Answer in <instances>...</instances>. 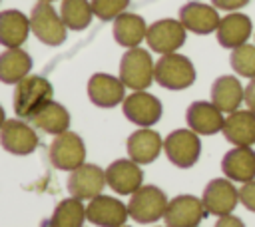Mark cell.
Instances as JSON below:
<instances>
[{"label":"cell","instance_id":"cell-30","mask_svg":"<svg viewBox=\"0 0 255 227\" xmlns=\"http://www.w3.org/2000/svg\"><path fill=\"white\" fill-rule=\"evenodd\" d=\"M229 64L237 76L243 78H255V44H243L239 48L231 50Z\"/></svg>","mask_w":255,"mask_h":227},{"label":"cell","instance_id":"cell-2","mask_svg":"<svg viewBox=\"0 0 255 227\" xmlns=\"http://www.w3.org/2000/svg\"><path fill=\"white\" fill-rule=\"evenodd\" d=\"M155 72V64L151 60V54L143 48H129L122 60H120V80L124 82L126 88H131L133 92L147 90Z\"/></svg>","mask_w":255,"mask_h":227},{"label":"cell","instance_id":"cell-36","mask_svg":"<svg viewBox=\"0 0 255 227\" xmlns=\"http://www.w3.org/2000/svg\"><path fill=\"white\" fill-rule=\"evenodd\" d=\"M4 121H6V114H4V108L0 106V127L4 125Z\"/></svg>","mask_w":255,"mask_h":227},{"label":"cell","instance_id":"cell-6","mask_svg":"<svg viewBox=\"0 0 255 227\" xmlns=\"http://www.w3.org/2000/svg\"><path fill=\"white\" fill-rule=\"evenodd\" d=\"M163 151L175 167H193L201 155L199 133H195L193 129H173L163 139Z\"/></svg>","mask_w":255,"mask_h":227},{"label":"cell","instance_id":"cell-21","mask_svg":"<svg viewBox=\"0 0 255 227\" xmlns=\"http://www.w3.org/2000/svg\"><path fill=\"white\" fill-rule=\"evenodd\" d=\"M251 32H253V22L247 14L229 12L227 16L221 18V22L217 26V42H219V46L233 50V48L247 44Z\"/></svg>","mask_w":255,"mask_h":227},{"label":"cell","instance_id":"cell-4","mask_svg":"<svg viewBox=\"0 0 255 227\" xmlns=\"http://www.w3.org/2000/svg\"><path fill=\"white\" fill-rule=\"evenodd\" d=\"M32 34L46 46H60L68 36V26L50 2H38L30 12Z\"/></svg>","mask_w":255,"mask_h":227},{"label":"cell","instance_id":"cell-16","mask_svg":"<svg viewBox=\"0 0 255 227\" xmlns=\"http://www.w3.org/2000/svg\"><path fill=\"white\" fill-rule=\"evenodd\" d=\"M128 205L110 195H98L90 199L86 207V217L98 227H120L128 221Z\"/></svg>","mask_w":255,"mask_h":227},{"label":"cell","instance_id":"cell-22","mask_svg":"<svg viewBox=\"0 0 255 227\" xmlns=\"http://www.w3.org/2000/svg\"><path fill=\"white\" fill-rule=\"evenodd\" d=\"M221 171L227 179L239 183L255 179V151L251 147H231L221 159Z\"/></svg>","mask_w":255,"mask_h":227},{"label":"cell","instance_id":"cell-17","mask_svg":"<svg viewBox=\"0 0 255 227\" xmlns=\"http://www.w3.org/2000/svg\"><path fill=\"white\" fill-rule=\"evenodd\" d=\"M88 98L98 108H114L126 100V86L110 74H94L88 80Z\"/></svg>","mask_w":255,"mask_h":227},{"label":"cell","instance_id":"cell-14","mask_svg":"<svg viewBox=\"0 0 255 227\" xmlns=\"http://www.w3.org/2000/svg\"><path fill=\"white\" fill-rule=\"evenodd\" d=\"M106 181L118 195H131L143 185V171L133 159H116L106 167Z\"/></svg>","mask_w":255,"mask_h":227},{"label":"cell","instance_id":"cell-25","mask_svg":"<svg viewBox=\"0 0 255 227\" xmlns=\"http://www.w3.org/2000/svg\"><path fill=\"white\" fill-rule=\"evenodd\" d=\"M147 34V24L139 14L124 12L114 20V38L124 48H137Z\"/></svg>","mask_w":255,"mask_h":227},{"label":"cell","instance_id":"cell-3","mask_svg":"<svg viewBox=\"0 0 255 227\" xmlns=\"http://www.w3.org/2000/svg\"><path fill=\"white\" fill-rule=\"evenodd\" d=\"M153 78L165 90H185L195 82V66L183 54H163L155 62Z\"/></svg>","mask_w":255,"mask_h":227},{"label":"cell","instance_id":"cell-35","mask_svg":"<svg viewBox=\"0 0 255 227\" xmlns=\"http://www.w3.org/2000/svg\"><path fill=\"white\" fill-rule=\"evenodd\" d=\"M245 106L247 110L255 112V78H251L249 84L245 86Z\"/></svg>","mask_w":255,"mask_h":227},{"label":"cell","instance_id":"cell-10","mask_svg":"<svg viewBox=\"0 0 255 227\" xmlns=\"http://www.w3.org/2000/svg\"><path fill=\"white\" fill-rule=\"evenodd\" d=\"M122 110H124V115L139 127H149V125L157 123L163 114L161 102L153 94H147L145 90L129 94L122 102Z\"/></svg>","mask_w":255,"mask_h":227},{"label":"cell","instance_id":"cell-18","mask_svg":"<svg viewBox=\"0 0 255 227\" xmlns=\"http://www.w3.org/2000/svg\"><path fill=\"white\" fill-rule=\"evenodd\" d=\"M189 129L199 135H213L223 129L225 115L213 102H193L185 112Z\"/></svg>","mask_w":255,"mask_h":227},{"label":"cell","instance_id":"cell-9","mask_svg":"<svg viewBox=\"0 0 255 227\" xmlns=\"http://www.w3.org/2000/svg\"><path fill=\"white\" fill-rule=\"evenodd\" d=\"M86 159V145L84 139L74 131H64L54 137L50 143V161L56 169L74 171Z\"/></svg>","mask_w":255,"mask_h":227},{"label":"cell","instance_id":"cell-24","mask_svg":"<svg viewBox=\"0 0 255 227\" xmlns=\"http://www.w3.org/2000/svg\"><path fill=\"white\" fill-rule=\"evenodd\" d=\"M30 16L20 10L0 12V44L4 48H20L30 34Z\"/></svg>","mask_w":255,"mask_h":227},{"label":"cell","instance_id":"cell-33","mask_svg":"<svg viewBox=\"0 0 255 227\" xmlns=\"http://www.w3.org/2000/svg\"><path fill=\"white\" fill-rule=\"evenodd\" d=\"M211 4L217 8V10H227V12H235L243 6L249 4V0H211Z\"/></svg>","mask_w":255,"mask_h":227},{"label":"cell","instance_id":"cell-8","mask_svg":"<svg viewBox=\"0 0 255 227\" xmlns=\"http://www.w3.org/2000/svg\"><path fill=\"white\" fill-rule=\"evenodd\" d=\"M209 213L199 197L181 193L169 199L163 221H165V227H199V223Z\"/></svg>","mask_w":255,"mask_h":227},{"label":"cell","instance_id":"cell-12","mask_svg":"<svg viewBox=\"0 0 255 227\" xmlns=\"http://www.w3.org/2000/svg\"><path fill=\"white\" fill-rule=\"evenodd\" d=\"M201 201L209 215H217V217L229 215L239 203V189L233 185L231 179L215 177L205 185Z\"/></svg>","mask_w":255,"mask_h":227},{"label":"cell","instance_id":"cell-29","mask_svg":"<svg viewBox=\"0 0 255 227\" xmlns=\"http://www.w3.org/2000/svg\"><path fill=\"white\" fill-rule=\"evenodd\" d=\"M60 16L70 30H86L94 18L90 0H62Z\"/></svg>","mask_w":255,"mask_h":227},{"label":"cell","instance_id":"cell-34","mask_svg":"<svg viewBox=\"0 0 255 227\" xmlns=\"http://www.w3.org/2000/svg\"><path fill=\"white\" fill-rule=\"evenodd\" d=\"M215 227H245L243 219L229 213V215H221L217 221H215Z\"/></svg>","mask_w":255,"mask_h":227},{"label":"cell","instance_id":"cell-11","mask_svg":"<svg viewBox=\"0 0 255 227\" xmlns=\"http://www.w3.org/2000/svg\"><path fill=\"white\" fill-rule=\"evenodd\" d=\"M104 185H108L106 169L98 167L96 163H82L80 167L70 171V177H68V191L72 197L80 201L102 195Z\"/></svg>","mask_w":255,"mask_h":227},{"label":"cell","instance_id":"cell-39","mask_svg":"<svg viewBox=\"0 0 255 227\" xmlns=\"http://www.w3.org/2000/svg\"><path fill=\"white\" fill-rule=\"evenodd\" d=\"M120 227H128V225H120Z\"/></svg>","mask_w":255,"mask_h":227},{"label":"cell","instance_id":"cell-23","mask_svg":"<svg viewBox=\"0 0 255 227\" xmlns=\"http://www.w3.org/2000/svg\"><path fill=\"white\" fill-rule=\"evenodd\" d=\"M211 102L223 112L231 114L245 102V88L235 76H219L211 84Z\"/></svg>","mask_w":255,"mask_h":227},{"label":"cell","instance_id":"cell-15","mask_svg":"<svg viewBox=\"0 0 255 227\" xmlns=\"http://www.w3.org/2000/svg\"><path fill=\"white\" fill-rule=\"evenodd\" d=\"M179 22L185 26L187 32L205 36V34L217 32L221 18L213 4H203V2L193 0L179 8Z\"/></svg>","mask_w":255,"mask_h":227},{"label":"cell","instance_id":"cell-27","mask_svg":"<svg viewBox=\"0 0 255 227\" xmlns=\"http://www.w3.org/2000/svg\"><path fill=\"white\" fill-rule=\"evenodd\" d=\"M30 119H32L34 127H38L40 131L52 133V135L64 133L70 127V114H68V110L62 104L54 102V100L48 102L44 108H40Z\"/></svg>","mask_w":255,"mask_h":227},{"label":"cell","instance_id":"cell-1","mask_svg":"<svg viewBox=\"0 0 255 227\" xmlns=\"http://www.w3.org/2000/svg\"><path fill=\"white\" fill-rule=\"evenodd\" d=\"M54 98V88L44 76L28 74L16 84L14 90V114L20 119H30L40 108Z\"/></svg>","mask_w":255,"mask_h":227},{"label":"cell","instance_id":"cell-28","mask_svg":"<svg viewBox=\"0 0 255 227\" xmlns=\"http://www.w3.org/2000/svg\"><path fill=\"white\" fill-rule=\"evenodd\" d=\"M86 219V207L82 205V201L76 197H68L56 205L50 223L52 227H84Z\"/></svg>","mask_w":255,"mask_h":227},{"label":"cell","instance_id":"cell-26","mask_svg":"<svg viewBox=\"0 0 255 227\" xmlns=\"http://www.w3.org/2000/svg\"><path fill=\"white\" fill-rule=\"evenodd\" d=\"M32 70V58L22 48H6L0 54V82L2 84H18Z\"/></svg>","mask_w":255,"mask_h":227},{"label":"cell","instance_id":"cell-38","mask_svg":"<svg viewBox=\"0 0 255 227\" xmlns=\"http://www.w3.org/2000/svg\"><path fill=\"white\" fill-rule=\"evenodd\" d=\"M38 2H54V0H38Z\"/></svg>","mask_w":255,"mask_h":227},{"label":"cell","instance_id":"cell-31","mask_svg":"<svg viewBox=\"0 0 255 227\" xmlns=\"http://www.w3.org/2000/svg\"><path fill=\"white\" fill-rule=\"evenodd\" d=\"M90 2H92L94 16L100 20H106V22L116 20L129 6V0H90Z\"/></svg>","mask_w":255,"mask_h":227},{"label":"cell","instance_id":"cell-7","mask_svg":"<svg viewBox=\"0 0 255 227\" xmlns=\"http://www.w3.org/2000/svg\"><path fill=\"white\" fill-rule=\"evenodd\" d=\"M185 38H187L185 26L173 18H161L153 22L151 26H147V34H145V42L149 50L161 56L177 52L185 44Z\"/></svg>","mask_w":255,"mask_h":227},{"label":"cell","instance_id":"cell-37","mask_svg":"<svg viewBox=\"0 0 255 227\" xmlns=\"http://www.w3.org/2000/svg\"><path fill=\"white\" fill-rule=\"evenodd\" d=\"M40 227H52V223H50V219H44V221L40 223Z\"/></svg>","mask_w":255,"mask_h":227},{"label":"cell","instance_id":"cell-19","mask_svg":"<svg viewBox=\"0 0 255 227\" xmlns=\"http://www.w3.org/2000/svg\"><path fill=\"white\" fill-rule=\"evenodd\" d=\"M221 133L235 147H251L255 143V112L235 110L227 114Z\"/></svg>","mask_w":255,"mask_h":227},{"label":"cell","instance_id":"cell-32","mask_svg":"<svg viewBox=\"0 0 255 227\" xmlns=\"http://www.w3.org/2000/svg\"><path fill=\"white\" fill-rule=\"evenodd\" d=\"M239 201L247 211L255 213V179H251L239 187Z\"/></svg>","mask_w":255,"mask_h":227},{"label":"cell","instance_id":"cell-20","mask_svg":"<svg viewBox=\"0 0 255 227\" xmlns=\"http://www.w3.org/2000/svg\"><path fill=\"white\" fill-rule=\"evenodd\" d=\"M126 149H128L129 159H133L139 165H145L159 157V153L163 149V139L157 131H153L149 127H139L137 131H133L128 137Z\"/></svg>","mask_w":255,"mask_h":227},{"label":"cell","instance_id":"cell-13","mask_svg":"<svg viewBox=\"0 0 255 227\" xmlns=\"http://www.w3.org/2000/svg\"><path fill=\"white\" fill-rule=\"evenodd\" d=\"M0 145L14 155H28L38 147V133L24 119H6L0 127Z\"/></svg>","mask_w":255,"mask_h":227},{"label":"cell","instance_id":"cell-5","mask_svg":"<svg viewBox=\"0 0 255 227\" xmlns=\"http://www.w3.org/2000/svg\"><path fill=\"white\" fill-rule=\"evenodd\" d=\"M167 203L165 193L157 185H141L135 193H131L128 211L137 223H155L165 215Z\"/></svg>","mask_w":255,"mask_h":227}]
</instances>
